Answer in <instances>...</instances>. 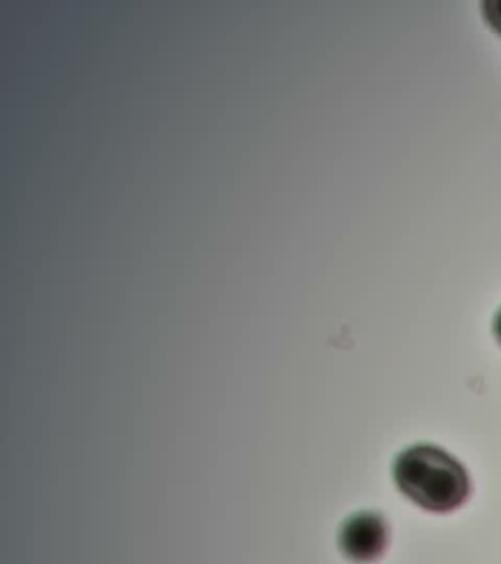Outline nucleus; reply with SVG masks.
<instances>
[{"mask_svg": "<svg viewBox=\"0 0 501 564\" xmlns=\"http://www.w3.org/2000/svg\"><path fill=\"white\" fill-rule=\"evenodd\" d=\"M394 480L412 502L435 513L457 510L470 494L467 468L435 445L402 451L394 463Z\"/></svg>", "mask_w": 501, "mask_h": 564, "instance_id": "nucleus-1", "label": "nucleus"}, {"mask_svg": "<svg viewBox=\"0 0 501 564\" xmlns=\"http://www.w3.org/2000/svg\"><path fill=\"white\" fill-rule=\"evenodd\" d=\"M486 20L490 22V26L501 34V0H488L484 2Z\"/></svg>", "mask_w": 501, "mask_h": 564, "instance_id": "nucleus-3", "label": "nucleus"}, {"mask_svg": "<svg viewBox=\"0 0 501 564\" xmlns=\"http://www.w3.org/2000/svg\"><path fill=\"white\" fill-rule=\"evenodd\" d=\"M493 334H495L498 341L501 344V310L500 314H498V317H495V324H493Z\"/></svg>", "mask_w": 501, "mask_h": 564, "instance_id": "nucleus-4", "label": "nucleus"}, {"mask_svg": "<svg viewBox=\"0 0 501 564\" xmlns=\"http://www.w3.org/2000/svg\"><path fill=\"white\" fill-rule=\"evenodd\" d=\"M388 543L386 523L377 513H357L345 523L339 533V545L355 563H370L379 558Z\"/></svg>", "mask_w": 501, "mask_h": 564, "instance_id": "nucleus-2", "label": "nucleus"}]
</instances>
